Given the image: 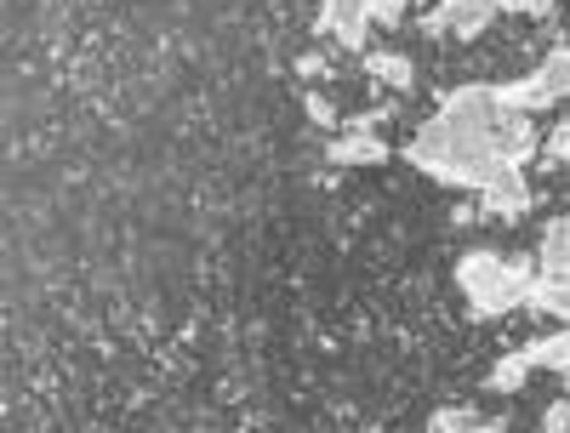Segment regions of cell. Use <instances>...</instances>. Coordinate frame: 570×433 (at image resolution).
<instances>
[{
	"label": "cell",
	"mask_w": 570,
	"mask_h": 433,
	"mask_svg": "<svg viewBox=\"0 0 570 433\" xmlns=\"http://www.w3.org/2000/svg\"><path fill=\"white\" fill-rule=\"evenodd\" d=\"M497 7H502V12H525V18H548L559 0H497Z\"/></svg>",
	"instance_id": "d6986e66"
},
{
	"label": "cell",
	"mask_w": 570,
	"mask_h": 433,
	"mask_svg": "<svg viewBox=\"0 0 570 433\" xmlns=\"http://www.w3.org/2000/svg\"><path fill=\"white\" fill-rule=\"evenodd\" d=\"M440 115H451V120H462V126H473V131H497V126L508 120V109H502V98H497V86H485V80L440 91Z\"/></svg>",
	"instance_id": "277c9868"
},
{
	"label": "cell",
	"mask_w": 570,
	"mask_h": 433,
	"mask_svg": "<svg viewBox=\"0 0 570 433\" xmlns=\"http://www.w3.org/2000/svg\"><path fill=\"white\" fill-rule=\"evenodd\" d=\"M537 268H542V274H564V268H570V217H553V223L542 228Z\"/></svg>",
	"instance_id": "30bf717a"
},
{
	"label": "cell",
	"mask_w": 570,
	"mask_h": 433,
	"mask_svg": "<svg viewBox=\"0 0 570 433\" xmlns=\"http://www.w3.org/2000/svg\"><path fill=\"white\" fill-rule=\"evenodd\" d=\"M537 365L525 360V348H513L508 360H497L491 371H485V388L491 394H519V388H525V376H531Z\"/></svg>",
	"instance_id": "7c38bea8"
},
{
	"label": "cell",
	"mask_w": 570,
	"mask_h": 433,
	"mask_svg": "<svg viewBox=\"0 0 570 433\" xmlns=\"http://www.w3.org/2000/svg\"><path fill=\"white\" fill-rule=\"evenodd\" d=\"M497 12H502L497 0H440V7L422 18V35H428V40H445V35H456V40H480V35L491 29Z\"/></svg>",
	"instance_id": "3957f363"
},
{
	"label": "cell",
	"mask_w": 570,
	"mask_h": 433,
	"mask_svg": "<svg viewBox=\"0 0 570 433\" xmlns=\"http://www.w3.org/2000/svg\"><path fill=\"white\" fill-rule=\"evenodd\" d=\"M537 433H570V400H553L548 411H542V427Z\"/></svg>",
	"instance_id": "ac0fdd59"
},
{
	"label": "cell",
	"mask_w": 570,
	"mask_h": 433,
	"mask_svg": "<svg viewBox=\"0 0 570 433\" xmlns=\"http://www.w3.org/2000/svg\"><path fill=\"white\" fill-rule=\"evenodd\" d=\"M485 416L473 411V405H445V411H434V422H428V433H473Z\"/></svg>",
	"instance_id": "4fadbf2b"
},
{
	"label": "cell",
	"mask_w": 570,
	"mask_h": 433,
	"mask_svg": "<svg viewBox=\"0 0 570 433\" xmlns=\"http://www.w3.org/2000/svg\"><path fill=\"white\" fill-rule=\"evenodd\" d=\"M405 155L428 177H440L451 188H473V195H485V188L508 171V160L497 155V131H473L451 115H428Z\"/></svg>",
	"instance_id": "6da1fadb"
},
{
	"label": "cell",
	"mask_w": 570,
	"mask_h": 433,
	"mask_svg": "<svg viewBox=\"0 0 570 433\" xmlns=\"http://www.w3.org/2000/svg\"><path fill=\"white\" fill-rule=\"evenodd\" d=\"M303 115H308L320 131H343V120H337V104H331L325 91H303Z\"/></svg>",
	"instance_id": "5bb4252c"
},
{
	"label": "cell",
	"mask_w": 570,
	"mask_h": 433,
	"mask_svg": "<svg viewBox=\"0 0 570 433\" xmlns=\"http://www.w3.org/2000/svg\"><path fill=\"white\" fill-rule=\"evenodd\" d=\"M564 217H570V211H564Z\"/></svg>",
	"instance_id": "7402d4cb"
},
{
	"label": "cell",
	"mask_w": 570,
	"mask_h": 433,
	"mask_svg": "<svg viewBox=\"0 0 570 433\" xmlns=\"http://www.w3.org/2000/svg\"><path fill=\"white\" fill-rule=\"evenodd\" d=\"M383 120H389V109H365V115H348L343 131H383Z\"/></svg>",
	"instance_id": "ffe728a7"
},
{
	"label": "cell",
	"mask_w": 570,
	"mask_h": 433,
	"mask_svg": "<svg viewBox=\"0 0 570 433\" xmlns=\"http://www.w3.org/2000/svg\"><path fill=\"white\" fill-rule=\"evenodd\" d=\"M537 257H502V252H468L456 263V285L468 297V314L473 319H502L513 308H525L531 292H537Z\"/></svg>",
	"instance_id": "7a4b0ae2"
},
{
	"label": "cell",
	"mask_w": 570,
	"mask_h": 433,
	"mask_svg": "<svg viewBox=\"0 0 570 433\" xmlns=\"http://www.w3.org/2000/svg\"><path fill=\"white\" fill-rule=\"evenodd\" d=\"M497 155H502L508 166L537 160V115H508V120L497 126Z\"/></svg>",
	"instance_id": "9c48e42d"
},
{
	"label": "cell",
	"mask_w": 570,
	"mask_h": 433,
	"mask_svg": "<svg viewBox=\"0 0 570 433\" xmlns=\"http://www.w3.org/2000/svg\"><path fill=\"white\" fill-rule=\"evenodd\" d=\"M473 433H508L502 422H480V427H473Z\"/></svg>",
	"instance_id": "44dd1931"
},
{
	"label": "cell",
	"mask_w": 570,
	"mask_h": 433,
	"mask_svg": "<svg viewBox=\"0 0 570 433\" xmlns=\"http://www.w3.org/2000/svg\"><path fill=\"white\" fill-rule=\"evenodd\" d=\"M360 69H365L371 86H389V91H400V98L416 86V63H411L405 52H365Z\"/></svg>",
	"instance_id": "ba28073f"
},
{
	"label": "cell",
	"mask_w": 570,
	"mask_h": 433,
	"mask_svg": "<svg viewBox=\"0 0 570 433\" xmlns=\"http://www.w3.org/2000/svg\"><path fill=\"white\" fill-rule=\"evenodd\" d=\"M371 0H320V18L314 29L331 35L343 52H365V35H371Z\"/></svg>",
	"instance_id": "5b68a950"
},
{
	"label": "cell",
	"mask_w": 570,
	"mask_h": 433,
	"mask_svg": "<svg viewBox=\"0 0 570 433\" xmlns=\"http://www.w3.org/2000/svg\"><path fill=\"white\" fill-rule=\"evenodd\" d=\"M531 206H537V188L525 183V171H519V166H508V171L485 188V195H480V211L497 217V223H519Z\"/></svg>",
	"instance_id": "8992f818"
},
{
	"label": "cell",
	"mask_w": 570,
	"mask_h": 433,
	"mask_svg": "<svg viewBox=\"0 0 570 433\" xmlns=\"http://www.w3.org/2000/svg\"><path fill=\"white\" fill-rule=\"evenodd\" d=\"M394 149L383 142V131H337L331 137V149H325V160L331 166H383Z\"/></svg>",
	"instance_id": "52a82bcc"
},
{
	"label": "cell",
	"mask_w": 570,
	"mask_h": 433,
	"mask_svg": "<svg viewBox=\"0 0 570 433\" xmlns=\"http://www.w3.org/2000/svg\"><path fill=\"white\" fill-rule=\"evenodd\" d=\"M411 12V0H371V18L383 29H400V18Z\"/></svg>",
	"instance_id": "2e32d148"
},
{
	"label": "cell",
	"mask_w": 570,
	"mask_h": 433,
	"mask_svg": "<svg viewBox=\"0 0 570 433\" xmlns=\"http://www.w3.org/2000/svg\"><path fill=\"white\" fill-rule=\"evenodd\" d=\"M297 75L303 80H331V58L325 52H297Z\"/></svg>",
	"instance_id": "e0dca14e"
},
{
	"label": "cell",
	"mask_w": 570,
	"mask_h": 433,
	"mask_svg": "<svg viewBox=\"0 0 570 433\" xmlns=\"http://www.w3.org/2000/svg\"><path fill=\"white\" fill-rule=\"evenodd\" d=\"M525 360L537 365V371H570V325L564 331H553V336H537V343H525Z\"/></svg>",
	"instance_id": "8fae6325"
},
{
	"label": "cell",
	"mask_w": 570,
	"mask_h": 433,
	"mask_svg": "<svg viewBox=\"0 0 570 433\" xmlns=\"http://www.w3.org/2000/svg\"><path fill=\"white\" fill-rule=\"evenodd\" d=\"M542 155H548V166H564V171H570V120H559V126L548 131Z\"/></svg>",
	"instance_id": "9a60e30c"
}]
</instances>
